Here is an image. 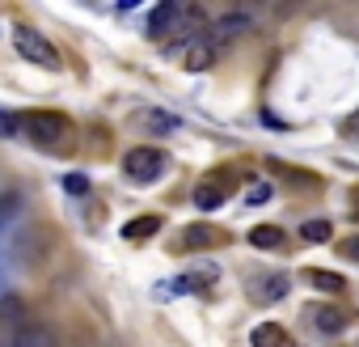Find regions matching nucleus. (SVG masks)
<instances>
[{"label": "nucleus", "mask_w": 359, "mask_h": 347, "mask_svg": "<svg viewBox=\"0 0 359 347\" xmlns=\"http://www.w3.org/2000/svg\"><path fill=\"white\" fill-rule=\"evenodd\" d=\"M22 131L34 140V144H43V148H64V136H68V119L64 114H51V110H30L26 119H22Z\"/></svg>", "instance_id": "1"}, {"label": "nucleus", "mask_w": 359, "mask_h": 347, "mask_svg": "<svg viewBox=\"0 0 359 347\" xmlns=\"http://www.w3.org/2000/svg\"><path fill=\"white\" fill-rule=\"evenodd\" d=\"M13 47L22 51V60H30V64H39V68H60V51L47 43V34H39V30H30V26H18V30H13Z\"/></svg>", "instance_id": "2"}, {"label": "nucleus", "mask_w": 359, "mask_h": 347, "mask_svg": "<svg viewBox=\"0 0 359 347\" xmlns=\"http://www.w3.org/2000/svg\"><path fill=\"white\" fill-rule=\"evenodd\" d=\"M165 165H169L165 152H161V148H148V144H144V148H131V152L123 157V169H127L131 183H156L161 174H165Z\"/></svg>", "instance_id": "3"}, {"label": "nucleus", "mask_w": 359, "mask_h": 347, "mask_svg": "<svg viewBox=\"0 0 359 347\" xmlns=\"http://www.w3.org/2000/svg\"><path fill=\"white\" fill-rule=\"evenodd\" d=\"M250 30H254V22H250L245 13H224V18L212 26V34H208V39L220 47V43H237V39H245Z\"/></svg>", "instance_id": "4"}, {"label": "nucleus", "mask_w": 359, "mask_h": 347, "mask_svg": "<svg viewBox=\"0 0 359 347\" xmlns=\"http://www.w3.org/2000/svg\"><path fill=\"white\" fill-rule=\"evenodd\" d=\"M216 275H220L216 263H199V267H191V275H177V280H173V292H199V288H212Z\"/></svg>", "instance_id": "5"}, {"label": "nucleus", "mask_w": 359, "mask_h": 347, "mask_svg": "<svg viewBox=\"0 0 359 347\" xmlns=\"http://www.w3.org/2000/svg\"><path fill=\"white\" fill-rule=\"evenodd\" d=\"M182 22V5H173V0H165L161 9H152V18H148V34L152 39H165V34H173V26Z\"/></svg>", "instance_id": "6"}, {"label": "nucleus", "mask_w": 359, "mask_h": 347, "mask_svg": "<svg viewBox=\"0 0 359 347\" xmlns=\"http://www.w3.org/2000/svg\"><path fill=\"white\" fill-rule=\"evenodd\" d=\"M224 195H229V178L199 183V187H195V208H203V212H216V208L224 204Z\"/></svg>", "instance_id": "7"}, {"label": "nucleus", "mask_w": 359, "mask_h": 347, "mask_svg": "<svg viewBox=\"0 0 359 347\" xmlns=\"http://www.w3.org/2000/svg\"><path fill=\"white\" fill-rule=\"evenodd\" d=\"M250 292H254V301H258V305H271V301L287 296V275H275V271H271V275L254 280V288H250Z\"/></svg>", "instance_id": "8"}, {"label": "nucleus", "mask_w": 359, "mask_h": 347, "mask_svg": "<svg viewBox=\"0 0 359 347\" xmlns=\"http://www.w3.org/2000/svg\"><path fill=\"white\" fill-rule=\"evenodd\" d=\"M9 347H55V334L47 326H18Z\"/></svg>", "instance_id": "9"}, {"label": "nucleus", "mask_w": 359, "mask_h": 347, "mask_svg": "<svg viewBox=\"0 0 359 347\" xmlns=\"http://www.w3.org/2000/svg\"><path fill=\"white\" fill-rule=\"evenodd\" d=\"M182 60H187L191 72H203V68H212V60H216V43H212V39H199L195 47H187Z\"/></svg>", "instance_id": "10"}, {"label": "nucleus", "mask_w": 359, "mask_h": 347, "mask_svg": "<svg viewBox=\"0 0 359 347\" xmlns=\"http://www.w3.org/2000/svg\"><path fill=\"white\" fill-rule=\"evenodd\" d=\"M216 242H224V233L212 229V225H191V229L182 233V246H187V250H203V246H216Z\"/></svg>", "instance_id": "11"}, {"label": "nucleus", "mask_w": 359, "mask_h": 347, "mask_svg": "<svg viewBox=\"0 0 359 347\" xmlns=\"http://www.w3.org/2000/svg\"><path fill=\"white\" fill-rule=\"evenodd\" d=\"M250 343H254V347H287V330H283L279 322H262V326H254Z\"/></svg>", "instance_id": "12"}, {"label": "nucleus", "mask_w": 359, "mask_h": 347, "mask_svg": "<svg viewBox=\"0 0 359 347\" xmlns=\"http://www.w3.org/2000/svg\"><path fill=\"white\" fill-rule=\"evenodd\" d=\"M156 229H161V216H135V221L123 225V237H127V242H148Z\"/></svg>", "instance_id": "13"}, {"label": "nucleus", "mask_w": 359, "mask_h": 347, "mask_svg": "<svg viewBox=\"0 0 359 347\" xmlns=\"http://www.w3.org/2000/svg\"><path fill=\"white\" fill-rule=\"evenodd\" d=\"M250 246L254 250H279L283 246V229L279 225H258V229H250Z\"/></svg>", "instance_id": "14"}, {"label": "nucleus", "mask_w": 359, "mask_h": 347, "mask_svg": "<svg viewBox=\"0 0 359 347\" xmlns=\"http://www.w3.org/2000/svg\"><path fill=\"white\" fill-rule=\"evenodd\" d=\"M313 322H317V330H321V334H338V330L346 326L342 309H334V305H321V309L313 313Z\"/></svg>", "instance_id": "15"}, {"label": "nucleus", "mask_w": 359, "mask_h": 347, "mask_svg": "<svg viewBox=\"0 0 359 347\" xmlns=\"http://www.w3.org/2000/svg\"><path fill=\"white\" fill-rule=\"evenodd\" d=\"M140 123H144L148 131H161V136H169V131L177 127V119L165 114V110H140Z\"/></svg>", "instance_id": "16"}, {"label": "nucleus", "mask_w": 359, "mask_h": 347, "mask_svg": "<svg viewBox=\"0 0 359 347\" xmlns=\"http://www.w3.org/2000/svg\"><path fill=\"white\" fill-rule=\"evenodd\" d=\"M300 237L313 242V246H325V242L334 237V225H330V221H304V225H300Z\"/></svg>", "instance_id": "17"}, {"label": "nucleus", "mask_w": 359, "mask_h": 347, "mask_svg": "<svg viewBox=\"0 0 359 347\" xmlns=\"http://www.w3.org/2000/svg\"><path fill=\"white\" fill-rule=\"evenodd\" d=\"M309 284H313V288H321V292H342V288H346V280H342V275L321 271V267H309Z\"/></svg>", "instance_id": "18"}, {"label": "nucleus", "mask_w": 359, "mask_h": 347, "mask_svg": "<svg viewBox=\"0 0 359 347\" xmlns=\"http://www.w3.org/2000/svg\"><path fill=\"white\" fill-rule=\"evenodd\" d=\"M22 136V119L9 114V110H0V140H18Z\"/></svg>", "instance_id": "19"}, {"label": "nucleus", "mask_w": 359, "mask_h": 347, "mask_svg": "<svg viewBox=\"0 0 359 347\" xmlns=\"http://www.w3.org/2000/svg\"><path fill=\"white\" fill-rule=\"evenodd\" d=\"M0 317H9V322H26V301H18V296H5L0 301Z\"/></svg>", "instance_id": "20"}, {"label": "nucleus", "mask_w": 359, "mask_h": 347, "mask_svg": "<svg viewBox=\"0 0 359 347\" xmlns=\"http://www.w3.org/2000/svg\"><path fill=\"white\" fill-rule=\"evenodd\" d=\"M64 191H68V195H89V178H85V174H68V178H64Z\"/></svg>", "instance_id": "21"}, {"label": "nucleus", "mask_w": 359, "mask_h": 347, "mask_svg": "<svg viewBox=\"0 0 359 347\" xmlns=\"http://www.w3.org/2000/svg\"><path fill=\"white\" fill-rule=\"evenodd\" d=\"M266 199H271V187H266V183H254V187L245 191V204H250V208H258V204H266Z\"/></svg>", "instance_id": "22"}, {"label": "nucleus", "mask_w": 359, "mask_h": 347, "mask_svg": "<svg viewBox=\"0 0 359 347\" xmlns=\"http://www.w3.org/2000/svg\"><path fill=\"white\" fill-rule=\"evenodd\" d=\"M338 250H342L346 258H355V263H359V237H342V246H338Z\"/></svg>", "instance_id": "23"}, {"label": "nucleus", "mask_w": 359, "mask_h": 347, "mask_svg": "<svg viewBox=\"0 0 359 347\" xmlns=\"http://www.w3.org/2000/svg\"><path fill=\"white\" fill-rule=\"evenodd\" d=\"M342 131H346V136H355V140H359V110H355V114H351V119H346V123H342Z\"/></svg>", "instance_id": "24"}]
</instances>
